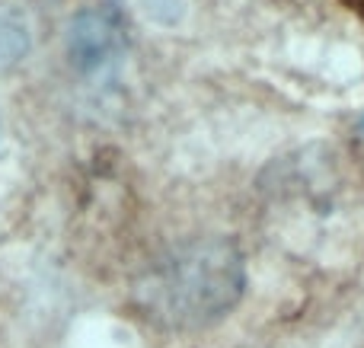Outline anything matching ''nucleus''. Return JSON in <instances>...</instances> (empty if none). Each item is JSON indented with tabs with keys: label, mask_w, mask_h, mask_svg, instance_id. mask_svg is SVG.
I'll return each instance as SVG.
<instances>
[{
	"label": "nucleus",
	"mask_w": 364,
	"mask_h": 348,
	"mask_svg": "<svg viewBox=\"0 0 364 348\" xmlns=\"http://www.w3.org/2000/svg\"><path fill=\"white\" fill-rule=\"evenodd\" d=\"M23 51H26V26H19L13 16L0 13V67L19 61Z\"/></svg>",
	"instance_id": "obj_1"
}]
</instances>
